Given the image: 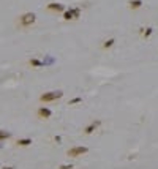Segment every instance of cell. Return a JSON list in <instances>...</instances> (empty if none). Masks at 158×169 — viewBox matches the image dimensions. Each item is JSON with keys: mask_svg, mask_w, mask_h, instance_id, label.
Segmentation results:
<instances>
[{"mask_svg": "<svg viewBox=\"0 0 158 169\" xmlns=\"http://www.w3.org/2000/svg\"><path fill=\"white\" fill-rule=\"evenodd\" d=\"M35 22H36V14L35 13H24V14L19 16L18 24H19L21 29H29V27H32Z\"/></svg>", "mask_w": 158, "mask_h": 169, "instance_id": "obj_1", "label": "cell"}, {"mask_svg": "<svg viewBox=\"0 0 158 169\" xmlns=\"http://www.w3.org/2000/svg\"><path fill=\"white\" fill-rule=\"evenodd\" d=\"M62 96H63L62 90H51V92H44L43 95H40V101L41 103H51V101H55Z\"/></svg>", "mask_w": 158, "mask_h": 169, "instance_id": "obj_2", "label": "cell"}, {"mask_svg": "<svg viewBox=\"0 0 158 169\" xmlns=\"http://www.w3.org/2000/svg\"><path fill=\"white\" fill-rule=\"evenodd\" d=\"M87 152H89V148H87L85 145H75V147L68 148L66 155L71 157V158H79V157H82V155H85Z\"/></svg>", "mask_w": 158, "mask_h": 169, "instance_id": "obj_3", "label": "cell"}, {"mask_svg": "<svg viewBox=\"0 0 158 169\" xmlns=\"http://www.w3.org/2000/svg\"><path fill=\"white\" fill-rule=\"evenodd\" d=\"M81 16V8H70L63 11V19L65 21H75Z\"/></svg>", "mask_w": 158, "mask_h": 169, "instance_id": "obj_4", "label": "cell"}, {"mask_svg": "<svg viewBox=\"0 0 158 169\" xmlns=\"http://www.w3.org/2000/svg\"><path fill=\"white\" fill-rule=\"evenodd\" d=\"M100 125H101V120H92L89 125H85L84 127V134H92V133H95L96 130L100 128Z\"/></svg>", "mask_w": 158, "mask_h": 169, "instance_id": "obj_5", "label": "cell"}, {"mask_svg": "<svg viewBox=\"0 0 158 169\" xmlns=\"http://www.w3.org/2000/svg\"><path fill=\"white\" fill-rule=\"evenodd\" d=\"M36 116H38L40 119H51L52 111L49 109L48 106H41V107H38V111H36Z\"/></svg>", "mask_w": 158, "mask_h": 169, "instance_id": "obj_6", "label": "cell"}, {"mask_svg": "<svg viewBox=\"0 0 158 169\" xmlns=\"http://www.w3.org/2000/svg\"><path fill=\"white\" fill-rule=\"evenodd\" d=\"M46 8L49 10V11H54V13H60V11H65V5H62V3H55V2H52V3H49Z\"/></svg>", "mask_w": 158, "mask_h": 169, "instance_id": "obj_7", "label": "cell"}, {"mask_svg": "<svg viewBox=\"0 0 158 169\" xmlns=\"http://www.w3.org/2000/svg\"><path fill=\"white\" fill-rule=\"evenodd\" d=\"M16 144H18L19 147H27V145L32 144V139H30V138H22V139H18V141H16Z\"/></svg>", "mask_w": 158, "mask_h": 169, "instance_id": "obj_8", "label": "cell"}, {"mask_svg": "<svg viewBox=\"0 0 158 169\" xmlns=\"http://www.w3.org/2000/svg\"><path fill=\"white\" fill-rule=\"evenodd\" d=\"M128 6L131 10H137V8H141V6H142V0H130Z\"/></svg>", "mask_w": 158, "mask_h": 169, "instance_id": "obj_9", "label": "cell"}, {"mask_svg": "<svg viewBox=\"0 0 158 169\" xmlns=\"http://www.w3.org/2000/svg\"><path fill=\"white\" fill-rule=\"evenodd\" d=\"M30 65L33 66V68H43L44 66V63H43V60H38V59H30Z\"/></svg>", "mask_w": 158, "mask_h": 169, "instance_id": "obj_10", "label": "cell"}, {"mask_svg": "<svg viewBox=\"0 0 158 169\" xmlns=\"http://www.w3.org/2000/svg\"><path fill=\"white\" fill-rule=\"evenodd\" d=\"M11 138V133L10 131H5V130H0V142H3V141L10 139Z\"/></svg>", "mask_w": 158, "mask_h": 169, "instance_id": "obj_11", "label": "cell"}, {"mask_svg": "<svg viewBox=\"0 0 158 169\" xmlns=\"http://www.w3.org/2000/svg\"><path fill=\"white\" fill-rule=\"evenodd\" d=\"M114 44H116V38H109L103 43V49H109V48H112Z\"/></svg>", "mask_w": 158, "mask_h": 169, "instance_id": "obj_12", "label": "cell"}, {"mask_svg": "<svg viewBox=\"0 0 158 169\" xmlns=\"http://www.w3.org/2000/svg\"><path fill=\"white\" fill-rule=\"evenodd\" d=\"M153 33V29L152 27H147V29H142V38H149L150 35Z\"/></svg>", "mask_w": 158, "mask_h": 169, "instance_id": "obj_13", "label": "cell"}, {"mask_svg": "<svg viewBox=\"0 0 158 169\" xmlns=\"http://www.w3.org/2000/svg\"><path fill=\"white\" fill-rule=\"evenodd\" d=\"M79 103H82V98L81 96H76V98H73V100H70V106H73V104H79Z\"/></svg>", "mask_w": 158, "mask_h": 169, "instance_id": "obj_14", "label": "cell"}, {"mask_svg": "<svg viewBox=\"0 0 158 169\" xmlns=\"http://www.w3.org/2000/svg\"><path fill=\"white\" fill-rule=\"evenodd\" d=\"M59 169H73V164H62L59 166Z\"/></svg>", "mask_w": 158, "mask_h": 169, "instance_id": "obj_15", "label": "cell"}, {"mask_svg": "<svg viewBox=\"0 0 158 169\" xmlns=\"http://www.w3.org/2000/svg\"><path fill=\"white\" fill-rule=\"evenodd\" d=\"M2 169H14L13 166H5V168H2Z\"/></svg>", "mask_w": 158, "mask_h": 169, "instance_id": "obj_16", "label": "cell"}, {"mask_svg": "<svg viewBox=\"0 0 158 169\" xmlns=\"http://www.w3.org/2000/svg\"><path fill=\"white\" fill-rule=\"evenodd\" d=\"M0 148H3V144L2 142H0Z\"/></svg>", "mask_w": 158, "mask_h": 169, "instance_id": "obj_17", "label": "cell"}]
</instances>
